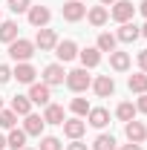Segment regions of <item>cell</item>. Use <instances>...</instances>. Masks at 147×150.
<instances>
[{
    "mask_svg": "<svg viewBox=\"0 0 147 150\" xmlns=\"http://www.w3.org/2000/svg\"><path fill=\"white\" fill-rule=\"evenodd\" d=\"M32 55H35V43H32V40L18 38V40L9 43V58H12L15 64H23V61H29Z\"/></svg>",
    "mask_w": 147,
    "mask_h": 150,
    "instance_id": "cell-1",
    "label": "cell"
},
{
    "mask_svg": "<svg viewBox=\"0 0 147 150\" xmlns=\"http://www.w3.org/2000/svg\"><path fill=\"white\" fill-rule=\"evenodd\" d=\"M66 87H69L72 93H84V90L92 87V78H90V72H87L84 67H78V69H69V72H66Z\"/></svg>",
    "mask_w": 147,
    "mask_h": 150,
    "instance_id": "cell-2",
    "label": "cell"
},
{
    "mask_svg": "<svg viewBox=\"0 0 147 150\" xmlns=\"http://www.w3.org/2000/svg\"><path fill=\"white\" fill-rule=\"evenodd\" d=\"M133 15H136L133 0H115L112 9H110V18L115 20V23H127V20H133Z\"/></svg>",
    "mask_w": 147,
    "mask_h": 150,
    "instance_id": "cell-3",
    "label": "cell"
},
{
    "mask_svg": "<svg viewBox=\"0 0 147 150\" xmlns=\"http://www.w3.org/2000/svg\"><path fill=\"white\" fill-rule=\"evenodd\" d=\"M32 43H35V49H40V52H52V49L58 46V32L43 26V29H37V35H35Z\"/></svg>",
    "mask_w": 147,
    "mask_h": 150,
    "instance_id": "cell-4",
    "label": "cell"
},
{
    "mask_svg": "<svg viewBox=\"0 0 147 150\" xmlns=\"http://www.w3.org/2000/svg\"><path fill=\"white\" fill-rule=\"evenodd\" d=\"M29 101L46 107V104L52 101V87H46L43 81H40V84H29Z\"/></svg>",
    "mask_w": 147,
    "mask_h": 150,
    "instance_id": "cell-5",
    "label": "cell"
},
{
    "mask_svg": "<svg viewBox=\"0 0 147 150\" xmlns=\"http://www.w3.org/2000/svg\"><path fill=\"white\" fill-rule=\"evenodd\" d=\"M124 136H127V142H133V144H144L147 142V127L141 124V121H127L124 124Z\"/></svg>",
    "mask_w": 147,
    "mask_h": 150,
    "instance_id": "cell-6",
    "label": "cell"
},
{
    "mask_svg": "<svg viewBox=\"0 0 147 150\" xmlns=\"http://www.w3.org/2000/svg\"><path fill=\"white\" fill-rule=\"evenodd\" d=\"M61 12H64V20H69V23H78L81 18H87V6L81 0H66Z\"/></svg>",
    "mask_w": 147,
    "mask_h": 150,
    "instance_id": "cell-7",
    "label": "cell"
},
{
    "mask_svg": "<svg viewBox=\"0 0 147 150\" xmlns=\"http://www.w3.org/2000/svg\"><path fill=\"white\" fill-rule=\"evenodd\" d=\"M66 81V72H64V64H49L43 69V84L46 87H61Z\"/></svg>",
    "mask_w": 147,
    "mask_h": 150,
    "instance_id": "cell-8",
    "label": "cell"
},
{
    "mask_svg": "<svg viewBox=\"0 0 147 150\" xmlns=\"http://www.w3.org/2000/svg\"><path fill=\"white\" fill-rule=\"evenodd\" d=\"M52 52L58 55L61 64H69V61L78 58V43H75V40H58V46L52 49Z\"/></svg>",
    "mask_w": 147,
    "mask_h": 150,
    "instance_id": "cell-9",
    "label": "cell"
},
{
    "mask_svg": "<svg viewBox=\"0 0 147 150\" xmlns=\"http://www.w3.org/2000/svg\"><path fill=\"white\" fill-rule=\"evenodd\" d=\"M87 124L95 127V130H104V127L110 124V110H104V107H90V112H87Z\"/></svg>",
    "mask_w": 147,
    "mask_h": 150,
    "instance_id": "cell-10",
    "label": "cell"
},
{
    "mask_svg": "<svg viewBox=\"0 0 147 150\" xmlns=\"http://www.w3.org/2000/svg\"><path fill=\"white\" fill-rule=\"evenodd\" d=\"M26 18H29V23H32L35 29H43V26L49 23V18H52V12H49L46 6H29Z\"/></svg>",
    "mask_w": 147,
    "mask_h": 150,
    "instance_id": "cell-11",
    "label": "cell"
},
{
    "mask_svg": "<svg viewBox=\"0 0 147 150\" xmlns=\"http://www.w3.org/2000/svg\"><path fill=\"white\" fill-rule=\"evenodd\" d=\"M43 127H46L43 115H37V112H29V115H23V133H26V136H37V139H40Z\"/></svg>",
    "mask_w": 147,
    "mask_h": 150,
    "instance_id": "cell-12",
    "label": "cell"
},
{
    "mask_svg": "<svg viewBox=\"0 0 147 150\" xmlns=\"http://www.w3.org/2000/svg\"><path fill=\"white\" fill-rule=\"evenodd\" d=\"M92 90L98 98H110L115 93V81H112V75H98L95 81H92Z\"/></svg>",
    "mask_w": 147,
    "mask_h": 150,
    "instance_id": "cell-13",
    "label": "cell"
},
{
    "mask_svg": "<svg viewBox=\"0 0 147 150\" xmlns=\"http://www.w3.org/2000/svg\"><path fill=\"white\" fill-rule=\"evenodd\" d=\"M35 75H37V69L29 61H23V64H18L12 69V78H18V84H35Z\"/></svg>",
    "mask_w": 147,
    "mask_h": 150,
    "instance_id": "cell-14",
    "label": "cell"
},
{
    "mask_svg": "<svg viewBox=\"0 0 147 150\" xmlns=\"http://www.w3.org/2000/svg\"><path fill=\"white\" fill-rule=\"evenodd\" d=\"M136 38H141V29H139L133 20L121 23V26H118V32H115V40H121V43H133Z\"/></svg>",
    "mask_w": 147,
    "mask_h": 150,
    "instance_id": "cell-15",
    "label": "cell"
},
{
    "mask_svg": "<svg viewBox=\"0 0 147 150\" xmlns=\"http://www.w3.org/2000/svg\"><path fill=\"white\" fill-rule=\"evenodd\" d=\"M43 121H46V124H64V121H66V115H64V107L49 101V104L43 107Z\"/></svg>",
    "mask_w": 147,
    "mask_h": 150,
    "instance_id": "cell-16",
    "label": "cell"
},
{
    "mask_svg": "<svg viewBox=\"0 0 147 150\" xmlns=\"http://www.w3.org/2000/svg\"><path fill=\"white\" fill-rule=\"evenodd\" d=\"M64 133H66V139H81L87 133V121H81L78 115L75 118H66L64 121Z\"/></svg>",
    "mask_w": 147,
    "mask_h": 150,
    "instance_id": "cell-17",
    "label": "cell"
},
{
    "mask_svg": "<svg viewBox=\"0 0 147 150\" xmlns=\"http://www.w3.org/2000/svg\"><path fill=\"white\" fill-rule=\"evenodd\" d=\"M78 58H81V67H84V69H92V67H98V64H101V52H98L95 46L78 49Z\"/></svg>",
    "mask_w": 147,
    "mask_h": 150,
    "instance_id": "cell-18",
    "label": "cell"
},
{
    "mask_svg": "<svg viewBox=\"0 0 147 150\" xmlns=\"http://www.w3.org/2000/svg\"><path fill=\"white\" fill-rule=\"evenodd\" d=\"M87 20H90L95 29H101V26L110 20V12H107V6H92L90 12H87Z\"/></svg>",
    "mask_w": 147,
    "mask_h": 150,
    "instance_id": "cell-19",
    "label": "cell"
},
{
    "mask_svg": "<svg viewBox=\"0 0 147 150\" xmlns=\"http://www.w3.org/2000/svg\"><path fill=\"white\" fill-rule=\"evenodd\" d=\"M12 40H18V23L15 20H0V43H12Z\"/></svg>",
    "mask_w": 147,
    "mask_h": 150,
    "instance_id": "cell-20",
    "label": "cell"
},
{
    "mask_svg": "<svg viewBox=\"0 0 147 150\" xmlns=\"http://www.w3.org/2000/svg\"><path fill=\"white\" fill-rule=\"evenodd\" d=\"M26 139H29V136H26L23 130L12 127V130H9V136H6V147H12V150H23V147H26Z\"/></svg>",
    "mask_w": 147,
    "mask_h": 150,
    "instance_id": "cell-21",
    "label": "cell"
},
{
    "mask_svg": "<svg viewBox=\"0 0 147 150\" xmlns=\"http://www.w3.org/2000/svg\"><path fill=\"white\" fill-rule=\"evenodd\" d=\"M110 67L115 69V72H127V69H130V55L112 49V52H110Z\"/></svg>",
    "mask_w": 147,
    "mask_h": 150,
    "instance_id": "cell-22",
    "label": "cell"
},
{
    "mask_svg": "<svg viewBox=\"0 0 147 150\" xmlns=\"http://www.w3.org/2000/svg\"><path fill=\"white\" fill-rule=\"evenodd\" d=\"M9 110L15 112V115H29V112H32V101H29V95H15Z\"/></svg>",
    "mask_w": 147,
    "mask_h": 150,
    "instance_id": "cell-23",
    "label": "cell"
},
{
    "mask_svg": "<svg viewBox=\"0 0 147 150\" xmlns=\"http://www.w3.org/2000/svg\"><path fill=\"white\" fill-rule=\"evenodd\" d=\"M127 87H130V93H147V72H136V75H130L127 78Z\"/></svg>",
    "mask_w": 147,
    "mask_h": 150,
    "instance_id": "cell-24",
    "label": "cell"
},
{
    "mask_svg": "<svg viewBox=\"0 0 147 150\" xmlns=\"http://www.w3.org/2000/svg\"><path fill=\"white\" fill-rule=\"evenodd\" d=\"M115 43H118V40H115L112 32H101L98 40H95V49H98V52H112V49H115Z\"/></svg>",
    "mask_w": 147,
    "mask_h": 150,
    "instance_id": "cell-25",
    "label": "cell"
},
{
    "mask_svg": "<svg viewBox=\"0 0 147 150\" xmlns=\"http://www.w3.org/2000/svg\"><path fill=\"white\" fill-rule=\"evenodd\" d=\"M115 115H118V121H124V124L133 121V118H136V104H133V101H121V104L115 107Z\"/></svg>",
    "mask_w": 147,
    "mask_h": 150,
    "instance_id": "cell-26",
    "label": "cell"
},
{
    "mask_svg": "<svg viewBox=\"0 0 147 150\" xmlns=\"http://www.w3.org/2000/svg\"><path fill=\"white\" fill-rule=\"evenodd\" d=\"M92 150H115V136H107V133L95 136V142H92Z\"/></svg>",
    "mask_w": 147,
    "mask_h": 150,
    "instance_id": "cell-27",
    "label": "cell"
},
{
    "mask_svg": "<svg viewBox=\"0 0 147 150\" xmlns=\"http://www.w3.org/2000/svg\"><path fill=\"white\" fill-rule=\"evenodd\" d=\"M69 110L78 115V118H84L87 112H90V101L87 98H72V104H69Z\"/></svg>",
    "mask_w": 147,
    "mask_h": 150,
    "instance_id": "cell-28",
    "label": "cell"
},
{
    "mask_svg": "<svg viewBox=\"0 0 147 150\" xmlns=\"http://www.w3.org/2000/svg\"><path fill=\"white\" fill-rule=\"evenodd\" d=\"M37 150H64V144H61L58 136H40V147Z\"/></svg>",
    "mask_w": 147,
    "mask_h": 150,
    "instance_id": "cell-29",
    "label": "cell"
},
{
    "mask_svg": "<svg viewBox=\"0 0 147 150\" xmlns=\"http://www.w3.org/2000/svg\"><path fill=\"white\" fill-rule=\"evenodd\" d=\"M15 124H18V115H15V112L12 110H0V127H3V130H12Z\"/></svg>",
    "mask_w": 147,
    "mask_h": 150,
    "instance_id": "cell-30",
    "label": "cell"
},
{
    "mask_svg": "<svg viewBox=\"0 0 147 150\" xmlns=\"http://www.w3.org/2000/svg\"><path fill=\"white\" fill-rule=\"evenodd\" d=\"M29 6H32V0H9V9H12L15 15H23V12H29Z\"/></svg>",
    "mask_w": 147,
    "mask_h": 150,
    "instance_id": "cell-31",
    "label": "cell"
},
{
    "mask_svg": "<svg viewBox=\"0 0 147 150\" xmlns=\"http://www.w3.org/2000/svg\"><path fill=\"white\" fill-rule=\"evenodd\" d=\"M9 81H12V67L0 64V84H9Z\"/></svg>",
    "mask_w": 147,
    "mask_h": 150,
    "instance_id": "cell-32",
    "label": "cell"
},
{
    "mask_svg": "<svg viewBox=\"0 0 147 150\" xmlns=\"http://www.w3.org/2000/svg\"><path fill=\"white\" fill-rule=\"evenodd\" d=\"M136 112H144V115H147V93L139 95V101H136Z\"/></svg>",
    "mask_w": 147,
    "mask_h": 150,
    "instance_id": "cell-33",
    "label": "cell"
},
{
    "mask_svg": "<svg viewBox=\"0 0 147 150\" xmlns=\"http://www.w3.org/2000/svg\"><path fill=\"white\" fill-rule=\"evenodd\" d=\"M139 69H141V72H147V49H141V52H139Z\"/></svg>",
    "mask_w": 147,
    "mask_h": 150,
    "instance_id": "cell-34",
    "label": "cell"
},
{
    "mask_svg": "<svg viewBox=\"0 0 147 150\" xmlns=\"http://www.w3.org/2000/svg\"><path fill=\"white\" fill-rule=\"evenodd\" d=\"M66 150H87V144L81 139H72V144H66Z\"/></svg>",
    "mask_w": 147,
    "mask_h": 150,
    "instance_id": "cell-35",
    "label": "cell"
},
{
    "mask_svg": "<svg viewBox=\"0 0 147 150\" xmlns=\"http://www.w3.org/2000/svg\"><path fill=\"white\" fill-rule=\"evenodd\" d=\"M118 150H141V144H133V142H130V144H121Z\"/></svg>",
    "mask_w": 147,
    "mask_h": 150,
    "instance_id": "cell-36",
    "label": "cell"
},
{
    "mask_svg": "<svg viewBox=\"0 0 147 150\" xmlns=\"http://www.w3.org/2000/svg\"><path fill=\"white\" fill-rule=\"evenodd\" d=\"M139 12H141V15L147 18V0H141V3H139Z\"/></svg>",
    "mask_w": 147,
    "mask_h": 150,
    "instance_id": "cell-37",
    "label": "cell"
},
{
    "mask_svg": "<svg viewBox=\"0 0 147 150\" xmlns=\"http://www.w3.org/2000/svg\"><path fill=\"white\" fill-rule=\"evenodd\" d=\"M139 29H141V38H147V23H144V26H139Z\"/></svg>",
    "mask_w": 147,
    "mask_h": 150,
    "instance_id": "cell-38",
    "label": "cell"
},
{
    "mask_svg": "<svg viewBox=\"0 0 147 150\" xmlns=\"http://www.w3.org/2000/svg\"><path fill=\"white\" fill-rule=\"evenodd\" d=\"M6 147V136H0V150Z\"/></svg>",
    "mask_w": 147,
    "mask_h": 150,
    "instance_id": "cell-39",
    "label": "cell"
},
{
    "mask_svg": "<svg viewBox=\"0 0 147 150\" xmlns=\"http://www.w3.org/2000/svg\"><path fill=\"white\" fill-rule=\"evenodd\" d=\"M112 3H115V0H101V6H112Z\"/></svg>",
    "mask_w": 147,
    "mask_h": 150,
    "instance_id": "cell-40",
    "label": "cell"
},
{
    "mask_svg": "<svg viewBox=\"0 0 147 150\" xmlns=\"http://www.w3.org/2000/svg\"><path fill=\"white\" fill-rule=\"evenodd\" d=\"M0 110H3V98H0Z\"/></svg>",
    "mask_w": 147,
    "mask_h": 150,
    "instance_id": "cell-41",
    "label": "cell"
},
{
    "mask_svg": "<svg viewBox=\"0 0 147 150\" xmlns=\"http://www.w3.org/2000/svg\"><path fill=\"white\" fill-rule=\"evenodd\" d=\"M23 150H32V147H23Z\"/></svg>",
    "mask_w": 147,
    "mask_h": 150,
    "instance_id": "cell-42",
    "label": "cell"
}]
</instances>
